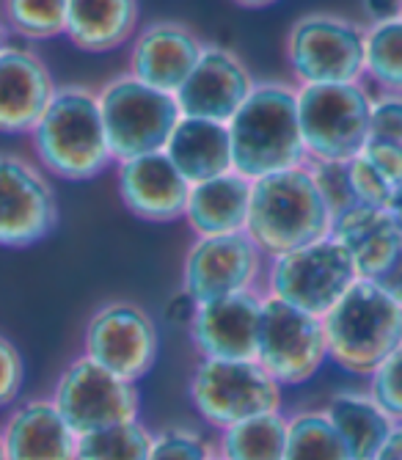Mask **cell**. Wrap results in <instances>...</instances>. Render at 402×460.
<instances>
[{"label":"cell","instance_id":"43","mask_svg":"<svg viewBox=\"0 0 402 460\" xmlns=\"http://www.w3.org/2000/svg\"><path fill=\"white\" fill-rule=\"evenodd\" d=\"M399 14H402V0H399Z\"/></svg>","mask_w":402,"mask_h":460},{"label":"cell","instance_id":"28","mask_svg":"<svg viewBox=\"0 0 402 460\" xmlns=\"http://www.w3.org/2000/svg\"><path fill=\"white\" fill-rule=\"evenodd\" d=\"M284 460H353L345 441L323 408H298L287 413Z\"/></svg>","mask_w":402,"mask_h":460},{"label":"cell","instance_id":"14","mask_svg":"<svg viewBox=\"0 0 402 460\" xmlns=\"http://www.w3.org/2000/svg\"><path fill=\"white\" fill-rule=\"evenodd\" d=\"M61 218L56 188L39 163L0 152V248H28L53 234Z\"/></svg>","mask_w":402,"mask_h":460},{"label":"cell","instance_id":"1","mask_svg":"<svg viewBox=\"0 0 402 460\" xmlns=\"http://www.w3.org/2000/svg\"><path fill=\"white\" fill-rule=\"evenodd\" d=\"M229 128L234 172L257 182L262 177L306 165V146L298 116V86L262 80L243 102Z\"/></svg>","mask_w":402,"mask_h":460},{"label":"cell","instance_id":"18","mask_svg":"<svg viewBox=\"0 0 402 460\" xmlns=\"http://www.w3.org/2000/svg\"><path fill=\"white\" fill-rule=\"evenodd\" d=\"M205 45L207 41L179 20H152L133 39L127 72L157 92L177 94L205 53Z\"/></svg>","mask_w":402,"mask_h":460},{"label":"cell","instance_id":"15","mask_svg":"<svg viewBox=\"0 0 402 460\" xmlns=\"http://www.w3.org/2000/svg\"><path fill=\"white\" fill-rule=\"evenodd\" d=\"M262 306L265 292H240L196 304L188 333L198 356L213 361H257Z\"/></svg>","mask_w":402,"mask_h":460},{"label":"cell","instance_id":"22","mask_svg":"<svg viewBox=\"0 0 402 460\" xmlns=\"http://www.w3.org/2000/svg\"><path fill=\"white\" fill-rule=\"evenodd\" d=\"M251 180L229 172L215 180L190 185L185 224L196 237H218L246 232L251 210Z\"/></svg>","mask_w":402,"mask_h":460},{"label":"cell","instance_id":"24","mask_svg":"<svg viewBox=\"0 0 402 460\" xmlns=\"http://www.w3.org/2000/svg\"><path fill=\"white\" fill-rule=\"evenodd\" d=\"M141 9L130 0H72L64 36L83 53H110L135 39Z\"/></svg>","mask_w":402,"mask_h":460},{"label":"cell","instance_id":"38","mask_svg":"<svg viewBox=\"0 0 402 460\" xmlns=\"http://www.w3.org/2000/svg\"><path fill=\"white\" fill-rule=\"evenodd\" d=\"M193 314H196V301L188 296L185 289H179V296H177V298H171V301H169V306H166V317H169V320H174V323H185V325H190Z\"/></svg>","mask_w":402,"mask_h":460},{"label":"cell","instance_id":"31","mask_svg":"<svg viewBox=\"0 0 402 460\" xmlns=\"http://www.w3.org/2000/svg\"><path fill=\"white\" fill-rule=\"evenodd\" d=\"M215 444L193 428L171 425L154 430L149 460H215Z\"/></svg>","mask_w":402,"mask_h":460},{"label":"cell","instance_id":"44","mask_svg":"<svg viewBox=\"0 0 402 460\" xmlns=\"http://www.w3.org/2000/svg\"><path fill=\"white\" fill-rule=\"evenodd\" d=\"M215 460H223V457H218V455H215Z\"/></svg>","mask_w":402,"mask_h":460},{"label":"cell","instance_id":"12","mask_svg":"<svg viewBox=\"0 0 402 460\" xmlns=\"http://www.w3.org/2000/svg\"><path fill=\"white\" fill-rule=\"evenodd\" d=\"M157 323L135 301H108L86 323L83 356L130 384L146 378L157 364Z\"/></svg>","mask_w":402,"mask_h":460},{"label":"cell","instance_id":"33","mask_svg":"<svg viewBox=\"0 0 402 460\" xmlns=\"http://www.w3.org/2000/svg\"><path fill=\"white\" fill-rule=\"evenodd\" d=\"M367 389L389 411L394 422H402V345L370 375Z\"/></svg>","mask_w":402,"mask_h":460},{"label":"cell","instance_id":"32","mask_svg":"<svg viewBox=\"0 0 402 460\" xmlns=\"http://www.w3.org/2000/svg\"><path fill=\"white\" fill-rule=\"evenodd\" d=\"M306 165H309L319 196H323V201L328 204L334 221L342 213H347L350 207L358 204L353 180H350V163H306Z\"/></svg>","mask_w":402,"mask_h":460},{"label":"cell","instance_id":"25","mask_svg":"<svg viewBox=\"0 0 402 460\" xmlns=\"http://www.w3.org/2000/svg\"><path fill=\"white\" fill-rule=\"evenodd\" d=\"M353 460H375L394 420L370 389H339L323 405Z\"/></svg>","mask_w":402,"mask_h":460},{"label":"cell","instance_id":"42","mask_svg":"<svg viewBox=\"0 0 402 460\" xmlns=\"http://www.w3.org/2000/svg\"><path fill=\"white\" fill-rule=\"evenodd\" d=\"M0 460H6V449H4V438H0Z\"/></svg>","mask_w":402,"mask_h":460},{"label":"cell","instance_id":"4","mask_svg":"<svg viewBox=\"0 0 402 460\" xmlns=\"http://www.w3.org/2000/svg\"><path fill=\"white\" fill-rule=\"evenodd\" d=\"M328 358L342 372L367 378L402 345V306L367 279H358L347 296L323 317Z\"/></svg>","mask_w":402,"mask_h":460},{"label":"cell","instance_id":"10","mask_svg":"<svg viewBox=\"0 0 402 460\" xmlns=\"http://www.w3.org/2000/svg\"><path fill=\"white\" fill-rule=\"evenodd\" d=\"M50 400L77 436L135 422L141 416L138 384L102 369L83 353L61 369Z\"/></svg>","mask_w":402,"mask_h":460},{"label":"cell","instance_id":"36","mask_svg":"<svg viewBox=\"0 0 402 460\" xmlns=\"http://www.w3.org/2000/svg\"><path fill=\"white\" fill-rule=\"evenodd\" d=\"M361 155H364L375 165V172L402 196V146L370 141L364 149H361Z\"/></svg>","mask_w":402,"mask_h":460},{"label":"cell","instance_id":"40","mask_svg":"<svg viewBox=\"0 0 402 460\" xmlns=\"http://www.w3.org/2000/svg\"><path fill=\"white\" fill-rule=\"evenodd\" d=\"M391 216H394V221H397V226H399V232H402V196L394 201V207H391Z\"/></svg>","mask_w":402,"mask_h":460},{"label":"cell","instance_id":"13","mask_svg":"<svg viewBox=\"0 0 402 460\" xmlns=\"http://www.w3.org/2000/svg\"><path fill=\"white\" fill-rule=\"evenodd\" d=\"M265 273L267 257L246 232L196 237L182 260V289L196 304L265 292Z\"/></svg>","mask_w":402,"mask_h":460},{"label":"cell","instance_id":"27","mask_svg":"<svg viewBox=\"0 0 402 460\" xmlns=\"http://www.w3.org/2000/svg\"><path fill=\"white\" fill-rule=\"evenodd\" d=\"M364 83L372 92L402 94V14L364 25Z\"/></svg>","mask_w":402,"mask_h":460},{"label":"cell","instance_id":"29","mask_svg":"<svg viewBox=\"0 0 402 460\" xmlns=\"http://www.w3.org/2000/svg\"><path fill=\"white\" fill-rule=\"evenodd\" d=\"M0 20L6 33L25 41H50L66 31V4L64 0H9L0 6Z\"/></svg>","mask_w":402,"mask_h":460},{"label":"cell","instance_id":"16","mask_svg":"<svg viewBox=\"0 0 402 460\" xmlns=\"http://www.w3.org/2000/svg\"><path fill=\"white\" fill-rule=\"evenodd\" d=\"M254 89L257 80L237 53L221 45H205L198 64L174 97L182 116L229 124Z\"/></svg>","mask_w":402,"mask_h":460},{"label":"cell","instance_id":"35","mask_svg":"<svg viewBox=\"0 0 402 460\" xmlns=\"http://www.w3.org/2000/svg\"><path fill=\"white\" fill-rule=\"evenodd\" d=\"M25 386V358L20 348L0 333V411L14 408Z\"/></svg>","mask_w":402,"mask_h":460},{"label":"cell","instance_id":"21","mask_svg":"<svg viewBox=\"0 0 402 460\" xmlns=\"http://www.w3.org/2000/svg\"><path fill=\"white\" fill-rule=\"evenodd\" d=\"M331 237L347 251L358 279L378 281L402 248V232L391 210L355 204L334 221Z\"/></svg>","mask_w":402,"mask_h":460},{"label":"cell","instance_id":"11","mask_svg":"<svg viewBox=\"0 0 402 460\" xmlns=\"http://www.w3.org/2000/svg\"><path fill=\"white\" fill-rule=\"evenodd\" d=\"M257 361L281 389L309 384L331 361L323 317L265 296Z\"/></svg>","mask_w":402,"mask_h":460},{"label":"cell","instance_id":"41","mask_svg":"<svg viewBox=\"0 0 402 460\" xmlns=\"http://www.w3.org/2000/svg\"><path fill=\"white\" fill-rule=\"evenodd\" d=\"M9 41V33H6V25H4V20H0V48H4Z\"/></svg>","mask_w":402,"mask_h":460},{"label":"cell","instance_id":"9","mask_svg":"<svg viewBox=\"0 0 402 460\" xmlns=\"http://www.w3.org/2000/svg\"><path fill=\"white\" fill-rule=\"evenodd\" d=\"M190 405L218 433L251 416L284 411L281 389L259 361L201 358L188 384Z\"/></svg>","mask_w":402,"mask_h":460},{"label":"cell","instance_id":"39","mask_svg":"<svg viewBox=\"0 0 402 460\" xmlns=\"http://www.w3.org/2000/svg\"><path fill=\"white\" fill-rule=\"evenodd\" d=\"M375 460H402V422H394Z\"/></svg>","mask_w":402,"mask_h":460},{"label":"cell","instance_id":"26","mask_svg":"<svg viewBox=\"0 0 402 460\" xmlns=\"http://www.w3.org/2000/svg\"><path fill=\"white\" fill-rule=\"evenodd\" d=\"M287 413H262L218 433L215 452L223 460H284Z\"/></svg>","mask_w":402,"mask_h":460},{"label":"cell","instance_id":"8","mask_svg":"<svg viewBox=\"0 0 402 460\" xmlns=\"http://www.w3.org/2000/svg\"><path fill=\"white\" fill-rule=\"evenodd\" d=\"M355 281L358 270L350 254L334 237H326L267 260L265 296L284 301L306 314L326 317Z\"/></svg>","mask_w":402,"mask_h":460},{"label":"cell","instance_id":"17","mask_svg":"<svg viewBox=\"0 0 402 460\" xmlns=\"http://www.w3.org/2000/svg\"><path fill=\"white\" fill-rule=\"evenodd\" d=\"M56 92L58 83L36 50L14 41L0 48V133L31 136Z\"/></svg>","mask_w":402,"mask_h":460},{"label":"cell","instance_id":"34","mask_svg":"<svg viewBox=\"0 0 402 460\" xmlns=\"http://www.w3.org/2000/svg\"><path fill=\"white\" fill-rule=\"evenodd\" d=\"M370 141L402 146V94L372 92Z\"/></svg>","mask_w":402,"mask_h":460},{"label":"cell","instance_id":"30","mask_svg":"<svg viewBox=\"0 0 402 460\" xmlns=\"http://www.w3.org/2000/svg\"><path fill=\"white\" fill-rule=\"evenodd\" d=\"M154 430L141 420L80 436L77 460H149Z\"/></svg>","mask_w":402,"mask_h":460},{"label":"cell","instance_id":"23","mask_svg":"<svg viewBox=\"0 0 402 460\" xmlns=\"http://www.w3.org/2000/svg\"><path fill=\"white\" fill-rule=\"evenodd\" d=\"M163 152L190 185L234 172L229 128L221 121L182 116Z\"/></svg>","mask_w":402,"mask_h":460},{"label":"cell","instance_id":"37","mask_svg":"<svg viewBox=\"0 0 402 460\" xmlns=\"http://www.w3.org/2000/svg\"><path fill=\"white\" fill-rule=\"evenodd\" d=\"M386 296L394 301V304H399L402 306V248H399V254H397V260L389 265V270L375 281Z\"/></svg>","mask_w":402,"mask_h":460},{"label":"cell","instance_id":"7","mask_svg":"<svg viewBox=\"0 0 402 460\" xmlns=\"http://www.w3.org/2000/svg\"><path fill=\"white\" fill-rule=\"evenodd\" d=\"M367 83L298 86V116L309 163H350L370 144Z\"/></svg>","mask_w":402,"mask_h":460},{"label":"cell","instance_id":"3","mask_svg":"<svg viewBox=\"0 0 402 460\" xmlns=\"http://www.w3.org/2000/svg\"><path fill=\"white\" fill-rule=\"evenodd\" d=\"M334 232V216L319 196L309 165L262 177L251 185L246 234L267 260L290 254Z\"/></svg>","mask_w":402,"mask_h":460},{"label":"cell","instance_id":"5","mask_svg":"<svg viewBox=\"0 0 402 460\" xmlns=\"http://www.w3.org/2000/svg\"><path fill=\"white\" fill-rule=\"evenodd\" d=\"M284 56L295 86L364 83V25L334 12H309L290 25Z\"/></svg>","mask_w":402,"mask_h":460},{"label":"cell","instance_id":"19","mask_svg":"<svg viewBox=\"0 0 402 460\" xmlns=\"http://www.w3.org/2000/svg\"><path fill=\"white\" fill-rule=\"evenodd\" d=\"M116 190L127 210L149 224L185 218L190 199V182L177 172L166 152L116 163Z\"/></svg>","mask_w":402,"mask_h":460},{"label":"cell","instance_id":"20","mask_svg":"<svg viewBox=\"0 0 402 460\" xmlns=\"http://www.w3.org/2000/svg\"><path fill=\"white\" fill-rule=\"evenodd\" d=\"M6 460H77L80 436L50 397L17 402L0 425Z\"/></svg>","mask_w":402,"mask_h":460},{"label":"cell","instance_id":"6","mask_svg":"<svg viewBox=\"0 0 402 460\" xmlns=\"http://www.w3.org/2000/svg\"><path fill=\"white\" fill-rule=\"evenodd\" d=\"M97 97L116 163L163 152L177 121L182 119L174 94L146 86L130 72L102 83Z\"/></svg>","mask_w":402,"mask_h":460},{"label":"cell","instance_id":"2","mask_svg":"<svg viewBox=\"0 0 402 460\" xmlns=\"http://www.w3.org/2000/svg\"><path fill=\"white\" fill-rule=\"evenodd\" d=\"M28 138L45 174L66 182L97 180L116 163L105 133L100 97L83 83L58 86L48 113Z\"/></svg>","mask_w":402,"mask_h":460}]
</instances>
